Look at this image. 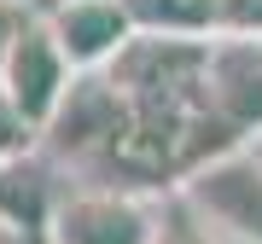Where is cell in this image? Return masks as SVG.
<instances>
[{
    "mask_svg": "<svg viewBox=\"0 0 262 244\" xmlns=\"http://www.w3.org/2000/svg\"><path fill=\"white\" fill-rule=\"evenodd\" d=\"M53 6H64V0H41V6H35V12H53Z\"/></svg>",
    "mask_w": 262,
    "mask_h": 244,
    "instance_id": "7c38bea8",
    "label": "cell"
},
{
    "mask_svg": "<svg viewBox=\"0 0 262 244\" xmlns=\"http://www.w3.org/2000/svg\"><path fill=\"white\" fill-rule=\"evenodd\" d=\"M251 47H256V53H262V41H251Z\"/></svg>",
    "mask_w": 262,
    "mask_h": 244,
    "instance_id": "9a60e30c",
    "label": "cell"
},
{
    "mask_svg": "<svg viewBox=\"0 0 262 244\" xmlns=\"http://www.w3.org/2000/svg\"><path fill=\"white\" fill-rule=\"evenodd\" d=\"M158 244H210V238H204V215H198L181 192L163 204V233H158Z\"/></svg>",
    "mask_w": 262,
    "mask_h": 244,
    "instance_id": "52a82bcc",
    "label": "cell"
},
{
    "mask_svg": "<svg viewBox=\"0 0 262 244\" xmlns=\"http://www.w3.org/2000/svg\"><path fill=\"white\" fill-rule=\"evenodd\" d=\"M175 192L204 215V227H222L239 244H262V151L222 145L204 163H192L175 180Z\"/></svg>",
    "mask_w": 262,
    "mask_h": 244,
    "instance_id": "7a4b0ae2",
    "label": "cell"
},
{
    "mask_svg": "<svg viewBox=\"0 0 262 244\" xmlns=\"http://www.w3.org/2000/svg\"><path fill=\"white\" fill-rule=\"evenodd\" d=\"M53 175L35 163V151H24V157H0V221L24 227L29 238L47 244V221H53Z\"/></svg>",
    "mask_w": 262,
    "mask_h": 244,
    "instance_id": "8992f818",
    "label": "cell"
},
{
    "mask_svg": "<svg viewBox=\"0 0 262 244\" xmlns=\"http://www.w3.org/2000/svg\"><path fill=\"white\" fill-rule=\"evenodd\" d=\"M227 35H233V41H262V0H233Z\"/></svg>",
    "mask_w": 262,
    "mask_h": 244,
    "instance_id": "9c48e42d",
    "label": "cell"
},
{
    "mask_svg": "<svg viewBox=\"0 0 262 244\" xmlns=\"http://www.w3.org/2000/svg\"><path fill=\"white\" fill-rule=\"evenodd\" d=\"M18 6H41V0H18Z\"/></svg>",
    "mask_w": 262,
    "mask_h": 244,
    "instance_id": "5bb4252c",
    "label": "cell"
},
{
    "mask_svg": "<svg viewBox=\"0 0 262 244\" xmlns=\"http://www.w3.org/2000/svg\"><path fill=\"white\" fill-rule=\"evenodd\" d=\"M35 140H41V134L12 111L6 93H0V157H24V151H35Z\"/></svg>",
    "mask_w": 262,
    "mask_h": 244,
    "instance_id": "ba28073f",
    "label": "cell"
},
{
    "mask_svg": "<svg viewBox=\"0 0 262 244\" xmlns=\"http://www.w3.org/2000/svg\"><path fill=\"white\" fill-rule=\"evenodd\" d=\"M163 198L146 186H76L58 192L47 244H158Z\"/></svg>",
    "mask_w": 262,
    "mask_h": 244,
    "instance_id": "6da1fadb",
    "label": "cell"
},
{
    "mask_svg": "<svg viewBox=\"0 0 262 244\" xmlns=\"http://www.w3.org/2000/svg\"><path fill=\"white\" fill-rule=\"evenodd\" d=\"M245 145H251V151H262V134H251V140H245Z\"/></svg>",
    "mask_w": 262,
    "mask_h": 244,
    "instance_id": "4fadbf2b",
    "label": "cell"
},
{
    "mask_svg": "<svg viewBox=\"0 0 262 244\" xmlns=\"http://www.w3.org/2000/svg\"><path fill=\"white\" fill-rule=\"evenodd\" d=\"M70 82H76V70H70L64 47H58L47 12H29L24 29L12 35L6 58H0V93L12 99V111L35 134H47V122L58 116V105L70 93Z\"/></svg>",
    "mask_w": 262,
    "mask_h": 244,
    "instance_id": "3957f363",
    "label": "cell"
},
{
    "mask_svg": "<svg viewBox=\"0 0 262 244\" xmlns=\"http://www.w3.org/2000/svg\"><path fill=\"white\" fill-rule=\"evenodd\" d=\"M58 47H64L70 70H111L122 47H128L134 35H140V23H134L128 0H64V6L47 12Z\"/></svg>",
    "mask_w": 262,
    "mask_h": 244,
    "instance_id": "5b68a950",
    "label": "cell"
},
{
    "mask_svg": "<svg viewBox=\"0 0 262 244\" xmlns=\"http://www.w3.org/2000/svg\"><path fill=\"white\" fill-rule=\"evenodd\" d=\"M41 140H53L64 157H117L122 140H128V99H122V87L105 70H82Z\"/></svg>",
    "mask_w": 262,
    "mask_h": 244,
    "instance_id": "277c9868",
    "label": "cell"
},
{
    "mask_svg": "<svg viewBox=\"0 0 262 244\" xmlns=\"http://www.w3.org/2000/svg\"><path fill=\"white\" fill-rule=\"evenodd\" d=\"M0 244H41V238H29L24 227H12V221H0Z\"/></svg>",
    "mask_w": 262,
    "mask_h": 244,
    "instance_id": "8fae6325",
    "label": "cell"
},
{
    "mask_svg": "<svg viewBox=\"0 0 262 244\" xmlns=\"http://www.w3.org/2000/svg\"><path fill=\"white\" fill-rule=\"evenodd\" d=\"M35 6H18V0H0V58H6V47H12V35L24 29V18Z\"/></svg>",
    "mask_w": 262,
    "mask_h": 244,
    "instance_id": "30bf717a",
    "label": "cell"
}]
</instances>
